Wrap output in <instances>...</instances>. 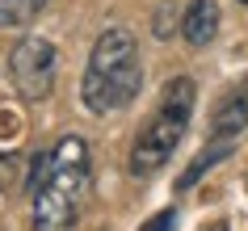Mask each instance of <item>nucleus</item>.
Returning a JSON list of instances; mask_svg holds the SVG:
<instances>
[{
	"label": "nucleus",
	"instance_id": "nucleus-1",
	"mask_svg": "<svg viewBox=\"0 0 248 231\" xmlns=\"http://www.w3.org/2000/svg\"><path fill=\"white\" fill-rule=\"evenodd\" d=\"M93 185V155L80 135H63L46 155L34 160L30 189V227L34 231H72Z\"/></svg>",
	"mask_w": 248,
	"mask_h": 231
},
{
	"label": "nucleus",
	"instance_id": "nucleus-2",
	"mask_svg": "<svg viewBox=\"0 0 248 231\" xmlns=\"http://www.w3.org/2000/svg\"><path fill=\"white\" fill-rule=\"evenodd\" d=\"M143 92V59L139 42L126 26H109L97 34L89 51V67L80 80V101L89 105V114H122L131 109Z\"/></svg>",
	"mask_w": 248,
	"mask_h": 231
},
{
	"label": "nucleus",
	"instance_id": "nucleus-3",
	"mask_svg": "<svg viewBox=\"0 0 248 231\" xmlns=\"http://www.w3.org/2000/svg\"><path fill=\"white\" fill-rule=\"evenodd\" d=\"M198 105V84L189 76H172L164 89H160V101L147 118V126L135 135L131 155H126V172L135 181L156 177L160 168L172 160V152L181 147L185 130H189V118H194Z\"/></svg>",
	"mask_w": 248,
	"mask_h": 231
},
{
	"label": "nucleus",
	"instance_id": "nucleus-4",
	"mask_svg": "<svg viewBox=\"0 0 248 231\" xmlns=\"http://www.w3.org/2000/svg\"><path fill=\"white\" fill-rule=\"evenodd\" d=\"M59 72V51L46 38H26L9 55V84L21 101H46Z\"/></svg>",
	"mask_w": 248,
	"mask_h": 231
},
{
	"label": "nucleus",
	"instance_id": "nucleus-5",
	"mask_svg": "<svg viewBox=\"0 0 248 231\" xmlns=\"http://www.w3.org/2000/svg\"><path fill=\"white\" fill-rule=\"evenodd\" d=\"M244 126H248V80H240L215 105V114H210V139H240Z\"/></svg>",
	"mask_w": 248,
	"mask_h": 231
},
{
	"label": "nucleus",
	"instance_id": "nucleus-6",
	"mask_svg": "<svg viewBox=\"0 0 248 231\" xmlns=\"http://www.w3.org/2000/svg\"><path fill=\"white\" fill-rule=\"evenodd\" d=\"M215 34H219V4H215V0H194V4H185L181 38L189 42V46H206V42H215Z\"/></svg>",
	"mask_w": 248,
	"mask_h": 231
},
{
	"label": "nucleus",
	"instance_id": "nucleus-7",
	"mask_svg": "<svg viewBox=\"0 0 248 231\" xmlns=\"http://www.w3.org/2000/svg\"><path fill=\"white\" fill-rule=\"evenodd\" d=\"M232 152H235V139H210L206 147H202V152H198L194 160H189V168H185L181 177H177V189H181V193H185V189H194L198 181L206 177V172H210L215 164H223V160H227Z\"/></svg>",
	"mask_w": 248,
	"mask_h": 231
},
{
	"label": "nucleus",
	"instance_id": "nucleus-8",
	"mask_svg": "<svg viewBox=\"0 0 248 231\" xmlns=\"http://www.w3.org/2000/svg\"><path fill=\"white\" fill-rule=\"evenodd\" d=\"M46 9V0H0V26H30Z\"/></svg>",
	"mask_w": 248,
	"mask_h": 231
},
{
	"label": "nucleus",
	"instance_id": "nucleus-9",
	"mask_svg": "<svg viewBox=\"0 0 248 231\" xmlns=\"http://www.w3.org/2000/svg\"><path fill=\"white\" fill-rule=\"evenodd\" d=\"M143 231H177V210L169 206V210H160V215H152V218L143 223Z\"/></svg>",
	"mask_w": 248,
	"mask_h": 231
},
{
	"label": "nucleus",
	"instance_id": "nucleus-10",
	"mask_svg": "<svg viewBox=\"0 0 248 231\" xmlns=\"http://www.w3.org/2000/svg\"><path fill=\"white\" fill-rule=\"evenodd\" d=\"M206 231H232V227H227V223H215V227H206Z\"/></svg>",
	"mask_w": 248,
	"mask_h": 231
},
{
	"label": "nucleus",
	"instance_id": "nucleus-11",
	"mask_svg": "<svg viewBox=\"0 0 248 231\" xmlns=\"http://www.w3.org/2000/svg\"><path fill=\"white\" fill-rule=\"evenodd\" d=\"M240 4H248V0H240Z\"/></svg>",
	"mask_w": 248,
	"mask_h": 231
}]
</instances>
